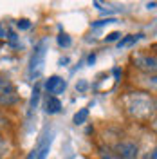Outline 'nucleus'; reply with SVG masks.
Returning <instances> with one entry per match:
<instances>
[{
  "mask_svg": "<svg viewBox=\"0 0 157 159\" xmlns=\"http://www.w3.org/2000/svg\"><path fill=\"white\" fill-rule=\"evenodd\" d=\"M148 159H157V152H155V150H152V154L148 156Z\"/></svg>",
  "mask_w": 157,
  "mask_h": 159,
  "instance_id": "6ab92c4d",
  "label": "nucleus"
},
{
  "mask_svg": "<svg viewBox=\"0 0 157 159\" xmlns=\"http://www.w3.org/2000/svg\"><path fill=\"white\" fill-rule=\"evenodd\" d=\"M16 27H18V29H29V27H31V22H29V20H25V18H22V20H18V22H16Z\"/></svg>",
  "mask_w": 157,
  "mask_h": 159,
  "instance_id": "2eb2a0df",
  "label": "nucleus"
},
{
  "mask_svg": "<svg viewBox=\"0 0 157 159\" xmlns=\"http://www.w3.org/2000/svg\"><path fill=\"white\" fill-rule=\"evenodd\" d=\"M18 103V92L13 81L6 76H0V107H13Z\"/></svg>",
  "mask_w": 157,
  "mask_h": 159,
  "instance_id": "f257e3e1",
  "label": "nucleus"
},
{
  "mask_svg": "<svg viewBox=\"0 0 157 159\" xmlns=\"http://www.w3.org/2000/svg\"><path fill=\"white\" fill-rule=\"evenodd\" d=\"M116 154L121 159H137L139 157V145L136 141H119L116 145Z\"/></svg>",
  "mask_w": 157,
  "mask_h": 159,
  "instance_id": "7ed1b4c3",
  "label": "nucleus"
},
{
  "mask_svg": "<svg viewBox=\"0 0 157 159\" xmlns=\"http://www.w3.org/2000/svg\"><path fill=\"white\" fill-rule=\"evenodd\" d=\"M7 152H9V143H7V139L0 134V159L4 157Z\"/></svg>",
  "mask_w": 157,
  "mask_h": 159,
  "instance_id": "f8f14e48",
  "label": "nucleus"
},
{
  "mask_svg": "<svg viewBox=\"0 0 157 159\" xmlns=\"http://www.w3.org/2000/svg\"><path fill=\"white\" fill-rule=\"evenodd\" d=\"M43 60H45V42H40L36 49L31 56V65H29V74L31 78H38L43 70Z\"/></svg>",
  "mask_w": 157,
  "mask_h": 159,
  "instance_id": "f03ea898",
  "label": "nucleus"
},
{
  "mask_svg": "<svg viewBox=\"0 0 157 159\" xmlns=\"http://www.w3.org/2000/svg\"><path fill=\"white\" fill-rule=\"evenodd\" d=\"M119 74H121V70H119V69H114V76H116V78H119Z\"/></svg>",
  "mask_w": 157,
  "mask_h": 159,
  "instance_id": "412c9836",
  "label": "nucleus"
},
{
  "mask_svg": "<svg viewBox=\"0 0 157 159\" xmlns=\"http://www.w3.org/2000/svg\"><path fill=\"white\" fill-rule=\"evenodd\" d=\"M49 148H51V138H47L38 148L34 150V159H45L47 154H49Z\"/></svg>",
  "mask_w": 157,
  "mask_h": 159,
  "instance_id": "0eeeda50",
  "label": "nucleus"
},
{
  "mask_svg": "<svg viewBox=\"0 0 157 159\" xmlns=\"http://www.w3.org/2000/svg\"><path fill=\"white\" fill-rule=\"evenodd\" d=\"M58 43L61 45V47H69V45H70V38H69V34H65V33H60V36H58Z\"/></svg>",
  "mask_w": 157,
  "mask_h": 159,
  "instance_id": "ddd939ff",
  "label": "nucleus"
},
{
  "mask_svg": "<svg viewBox=\"0 0 157 159\" xmlns=\"http://www.w3.org/2000/svg\"><path fill=\"white\" fill-rule=\"evenodd\" d=\"M38 99H40V85H36V87H34V90H33V96H31L29 112H33V110L36 109V105H38Z\"/></svg>",
  "mask_w": 157,
  "mask_h": 159,
  "instance_id": "9d476101",
  "label": "nucleus"
},
{
  "mask_svg": "<svg viewBox=\"0 0 157 159\" xmlns=\"http://www.w3.org/2000/svg\"><path fill=\"white\" fill-rule=\"evenodd\" d=\"M99 159H121V157H119L116 152H112V150L101 148V150H99Z\"/></svg>",
  "mask_w": 157,
  "mask_h": 159,
  "instance_id": "9b49d317",
  "label": "nucleus"
},
{
  "mask_svg": "<svg viewBox=\"0 0 157 159\" xmlns=\"http://www.w3.org/2000/svg\"><path fill=\"white\" fill-rule=\"evenodd\" d=\"M143 34H128L127 38H121L118 42V47L121 49V47H128V45H132V43H136L139 38H141Z\"/></svg>",
  "mask_w": 157,
  "mask_h": 159,
  "instance_id": "6e6552de",
  "label": "nucleus"
},
{
  "mask_svg": "<svg viewBox=\"0 0 157 159\" xmlns=\"http://www.w3.org/2000/svg\"><path fill=\"white\" fill-rule=\"evenodd\" d=\"M119 38H121V33H118V31H116V33H110L105 40H107V42H116V40H119Z\"/></svg>",
  "mask_w": 157,
  "mask_h": 159,
  "instance_id": "dca6fc26",
  "label": "nucleus"
},
{
  "mask_svg": "<svg viewBox=\"0 0 157 159\" xmlns=\"http://www.w3.org/2000/svg\"><path fill=\"white\" fill-rule=\"evenodd\" d=\"M146 6H148V7H150V9H154V7H155V2H148Z\"/></svg>",
  "mask_w": 157,
  "mask_h": 159,
  "instance_id": "aec40b11",
  "label": "nucleus"
},
{
  "mask_svg": "<svg viewBox=\"0 0 157 159\" xmlns=\"http://www.w3.org/2000/svg\"><path fill=\"white\" fill-rule=\"evenodd\" d=\"M87 118H88V109H81L74 114L72 121H74V125H83V123L87 121Z\"/></svg>",
  "mask_w": 157,
  "mask_h": 159,
  "instance_id": "1a4fd4ad",
  "label": "nucleus"
},
{
  "mask_svg": "<svg viewBox=\"0 0 157 159\" xmlns=\"http://www.w3.org/2000/svg\"><path fill=\"white\" fill-rule=\"evenodd\" d=\"M94 61H96V54H90V56L87 58V63H88V65H92Z\"/></svg>",
  "mask_w": 157,
  "mask_h": 159,
  "instance_id": "a211bd4d",
  "label": "nucleus"
},
{
  "mask_svg": "<svg viewBox=\"0 0 157 159\" xmlns=\"http://www.w3.org/2000/svg\"><path fill=\"white\" fill-rule=\"evenodd\" d=\"M65 87H67V83L60 78V76H51V78L45 81V89H47V92L52 94L54 98H56L58 94H61V92L65 90Z\"/></svg>",
  "mask_w": 157,
  "mask_h": 159,
  "instance_id": "39448f33",
  "label": "nucleus"
},
{
  "mask_svg": "<svg viewBox=\"0 0 157 159\" xmlns=\"http://www.w3.org/2000/svg\"><path fill=\"white\" fill-rule=\"evenodd\" d=\"M76 89H78L79 92H83V90L87 89V81H83V80H81V81H79L78 85H76Z\"/></svg>",
  "mask_w": 157,
  "mask_h": 159,
  "instance_id": "f3484780",
  "label": "nucleus"
},
{
  "mask_svg": "<svg viewBox=\"0 0 157 159\" xmlns=\"http://www.w3.org/2000/svg\"><path fill=\"white\" fill-rule=\"evenodd\" d=\"M60 110H61V101L54 96H49L45 101V112L47 114H58Z\"/></svg>",
  "mask_w": 157,
  "mask_h": 159,
  "instance_id": "423d86ee",
  "label": "nucleus"
},
{
  "mask_svg": "<svg viewBox=\"0 0 157 159\" xmlns=\"http://www.w3.org/2000/svg\"><path fill=\"white\" fill-rule=\"evenodd\" d=\"M118 22L116 18H103V20H98V22H92V27H101V25H107V24H114Z\"/></svg>",
  "mask_w": 157,
  "mask_h": 159,
  "instance_id": "4468645a",
  "label": "nucleus"
},
{
  "mask_svg": "<svg viewBox=\"0 0 157 159\" xmlns=\"http://www.w3.org/2000/svg\"><path fill=\"white\" fill-rule=\"evenodd\" d=\"M2 36H6V31L2 29V25H0V38H2Z\"/></svg>",
  "mask_w": 157,
  "mask_h": 159,
  "instance_id": "4be33fe9",
  "label": "nucleus"
},
{
  "mask_svg": "<svg viewBox=\"0 0 157 159\" xmlns=\"http://www.w3.org/2000/svg\"><path fill=\"white\" fill-rule=\"evenodd\" d=\"M134 65L137 67L139 70H143V72H155V69H157V60H155V56L152 54H139V56H136L134 58Z\"/></svg>",
  "mask_w": 157,
  "mask_h": 159,
  "instance_id": "20e7f679",
  "label": "nucleus"
}]
</instances>
